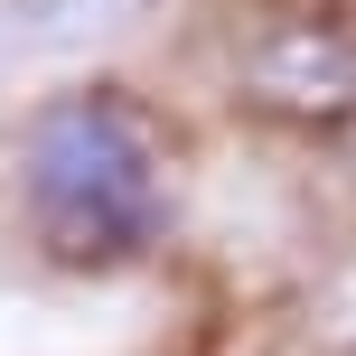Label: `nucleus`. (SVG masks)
<instances>
[{
	"mask_svg": "<svg viewBox=\"0 0 356 356\" xmlns=\"http://www.w3.org/2000/svg\"><path fill=\"white\" fill-rule=\"evenodd\" d=\"M19 207L56 263H131L169 225V150L122 94H56L19 131Z\"/></svg>",
	"mask_w": 356,
	"mask_h": 356,
	"instance_id": "f257e3e1",
	"label": "nucleus"
},
{
	"mask_svg": "<svg viewBox=\"0 0 356 356\" xmlns=\"http://www.w3.org/2000/svg\"><path fill=\"white\" fill-rule=\"evenodd\" d=\"M244 85L272 113H300V122H347L356 113V19L319 10V19H282L272 38H253Z\"/></svg>",
	"mask_w": 356,
	"mask_h": 356,
	"instance_id": "f03ea898",
	"label": "nucleus"
},
{
	"mask_svg": "<svg viewBox=\"0 0 356 356\" xmlns=\"http://www.w3.org/2000/svg\"><path fill=\"white\" fill-rule=\"evenodd\" d=\"M160 0H0V75L122 47Z\"/></svg>",
	"mask_w": 356,
	"mask_h": 356,
	"instance_id": "7ed1b4c3",
	"label": "nucleus"
}]
</instances>
